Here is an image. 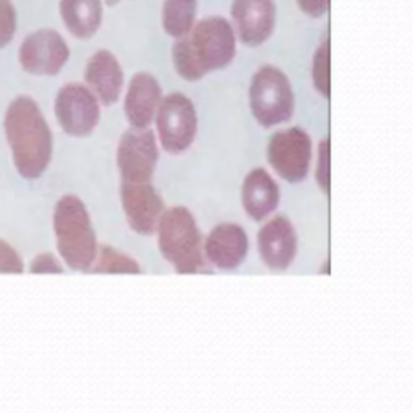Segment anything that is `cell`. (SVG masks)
<instances>
[{"label":"cell","mask_w":413,"mask_h":413,"mask_svg":"<svg viewBox=\"0 0 413 413\" xmlns=\"http://www.w3.org/2000/svg\"><path fill=\"white\" fill-rule=\"evenodd\" d=\"M16 31V10L12 0H0V49L12 42Z\"/></svg>","instance_id":"603a6c76"},{"label":"cell","mask_w":413,"mask_h":413,"mask_svg":"<svg viewBox=\"0 0 413 413\" xmlns=\"http://www.w3.org/2000/svg\"><path fill=\"white\" fill-rule=\"evenodd\" d=\"M25 272V262L20 252L7 241L0 239V274H21Z\"/></svg>","instance_id":"cb8c5ba5"},{"label":"cell","mask_w":413,"mask_h":413,"mask_svg":"<svg viewBox=\"0 0 413 413\" xmlns=\"http://www.w3.org/2000/svg\"><path fill=\"white\" fill-rule=\"evenodd\" d=\"M262 262L272 272H286L299 252V238L293 222L284 215L267 220L257 234Z\"/></svg>","instance_id":"7c38bea8"},{"label":"cell","mask_w":413,"mask_h":413,"mask_svg":"<svg viewBox=\"0 0 413 413\" xmlns=\"http://www.w3.org/2000/svg\"><path fill=\"white\" fill-rule=\"evenodd\" d=\"M236 44L233 25L223 16H208L194 23L186 36L174 39L173 67L184 81H201L233 63Z\"/></svg>","instance_id":"7a4b0ae2"},{"label":"cell","mask_w":413,"mask_h":413,"mask_svg":"<svg viewBox=\"0 0 413 413\" xmlns=\"http://www.w3.org/2000/svg\"><path fill=\"white\" fill-rule=\"evenodd\" d=\"M302 12L310 18H322L328 13L331 0H296Z\"/></svg>","instance_id":"484cf974"},{"label":"cell","mask_w":413,"mask_h":413,"mask_svg":"<svg viewBox=\"0 0 413 413\" xmlns=\"http://www.w3.org/2000/svg\"><path fill=\"white\" fill-rule=\"evenodd\" d=\"M157 244L162 257L178 274L210 273L203 255V238L197 220L189 208H167L157 227Z\"/></svg>","instance_id":"277c9868"},{"label":"cell","mask_w":413,"mask_h":413,"mask_svg":"<svg viewBox=\"0 0 413 413\" xmlns=\"http://www.w3.org/2000/svg\"><path fill=\"white\" fill-rule=\"evenodd\" d=\"M249 236L238 223H220L203 241V255L208 265L222 272H233L246 262Z\"/></svg>","instance_id":"5bb4252c"},{"label":"cell","mask_w":413,"mask_h":413,"mask_svg":"<svg viewBox=\"0 0 413 413\" xmlns=\"http://www.w3.org/2000/svg\"><path fill=\"white\" fill-rule=\"evenodd\" d=\"M60 15L75 37L91 39L102 25V0H60Z\"/></svg>","instance_id":"ac0fdd59"},{"label":"cell","mask_w":413,"mask_h":413,"mask_svg":"<svg viewBox=\"0 0 413 413\" xmlns=\"http://www.w3.org/2000/svg\"><path fill=\"white\" fill-rule=\"evenodd\" d=\"M160 160V146L151 128H129L120 137L117 167L121 181L152 183Z\"/></svg>","instance_id":"9c48e42d"},{"label":"cell","mask_w":413,"mask_h":413,"mask_svg":"<svg viewBox=\"0 0 413 413\" xmlns=\"http://www.w3.org/2000/svg\"><path fill=\"white\" fill-rule=\"evenodd\" d=\"M231 16L236 37L247 47H258L273 34L277 5L274 0H233Z\"/></svg>","instance_id":"4fadbf2b"},{"label":"cell","mask_w":413,"mask_h":413,"mask_svg":"<svg viewBox=\"0 0 413 413\" xmlns=\"http://www.w3.org/2000/svg\"><path fill=\"white\" fill-rule=\"evenodd\" d=\"M84 81L101 106L112 107L118 102L125 84V73L118 58L110 51H97L87 60Z\"/></svg>","instance_id":"2e32d148"},{"label":"cell","mask_w":413,"mask_h":413,"mask_svg":"<svg viewBox=\"0 0 413 413\" xmlns=\"http://www.w3.org/2000/svg\"><path fill=\"white\" fill-rule=\"evenodd\" d=\"M4 131L16 173L26 181L39 179L52 162L53 134L34 99L18 96L10 102Z\"/></svg>","instance_id":"6da1fadb"},{"label":"cell","mask_w":413,"mask_h":413,"mask_svg":"<svg viewBox=\"0 0 413 413\" xmlns=\"http://www.w3.org/2000/svg\"><path fill=\"white\" fill-rule=\"evenodd\" d=\"M121 207L126 223L139 236H153L167 210L163 197L152 183H128L121 181Z\"/></svg>","instance_id":"8fae6325"},{"label":"cell","mask_w":413,"mask_h":413,"mask_svg":"<svg viewBox=\"0 0 413 413\" xmlns=\"http://www.w3.org/2000/svg\"><path fill=\"white\" fill-rule=\"evenodd\" d=\"M89 273L96 274H141L142 267L139 262L128 253L115 247L103 244L99 246L96 260H94Z\"/></svg>","instance_id":"ffe728a7"},{"label":"cell","mask_w":413,"mask_h":413,"mask_svg":"<svg viewBox=\"0 0 413 413\" xmlns=\"http://www.w3.org/2000/svg\"><path fill=\"white\" fill-rule=\"evenodd\" d=\"M30 272L32 274H62L65 268L52 252H42L32 258Z\"/></svg>","instance_id":"d4e9b609"},{"label":"cell","mask_w":413,"mask_h":413,"mask_svg":"<svg viewBox=\"0 0 413 413\" xmlns=\"http://www.w3.org/2000/svg\"><path fill=\"white\" fill-rule=\"evenodd\" d=\"M101 107L86 84L68 82L57 92L53 112L65 134L82 139L91 136L101 123Z\"/></svg>","instance_id":"ba28073f"},{"label":"cell","mask_w":413,"mask_h":413,"mask_svg":"<svg viewBox=\"0 0 413 413\" xmlns=\"http://www.w3.org/2000/svg\"><path fill=\"white\" fill-rule=\"evenodd\" d=\"M267 160L273 172L289 184L307 179L313 160L312 137L302 128L277 131L267 146Z\"/></svg>","instance_id":"52a82bcc"},{"label":"cell","mask_w":413,"mask_h":413,"mask_svg":"<svg viewBox=\"0 0 413 413\" xmlns=\"http://www.w3.org/2000/svg\"><path fill=\"white\" fill-rule=\"evenodd\" d=\"M329 139L322 141L318 144L317 153V168H315V179L323 194L329 196L331 191V152H329Z\"/></svg>","instance_id":"7402d4cb"},{"label":"cell","mask_w":413,"mask_h":413,"mask_svg":"<svg viewBox=\"0 0 413 413\" xmlns=\"http://www.w3.org/2000/svg\"><path fill=\"white\" fill-rule=\"evenodd\" d=\"M281 201L279 186L265 168H253L241 186V203L253 222H265L277 210Z\"/></svg>","instance_id":"e0dca14e"},{"label":"cell","mask_w":413,"mask_h":413,"mask_svg":"<svg viewBox=\"0 0 413 413\" xmlns=\"http://www.w3.org/2000/svg\"><path fill=\"white\" fill-rule=\"evenodd\" d=\"M53 234L58 255L73 272L89 273L99 242L86 203L78 196L65 194L53 208Z\"/></svg>","instance_id":"3957f363"},{"label":"cell","mask_w":413,"mask_h":413,"mask_svg":"<svg viewBox=\"0 0 413 413\" xmlns=\"http://www.w3.org/2000/svg\"><path fill=\"white\" fill-rule=\"evenodd\" d=\"M331 49L326 37L315 51L312 60V81L317 92L329 101L331 97Z\"/></svg>","instance_id":"44dd1931"},{"label":"cell","mask_w":413,"mask_h":413,"mask_svg":"<svg viewBox=\"0 0 413 413\" xmlns=\"http://www.w3.org/2000/svg\"><path fill=\"white\" fill-rule=\"evenodd\" d=\"M197 0H165L162 10L163 30L173 39L186 36L196 23Z\"/></svg>","instance_id":"d6986e66"},{"label":"cell","mask_w":413,"mask_h":413,"mask_svg":"<svg viewBox=\"0 0 413 413\" xmlns=\"http://www.w3.org/2000/svg\"><path fill=\"white\" fill-rule=\"evenodd\" d=\"M249 103L262 128L288 123L296 112V96L288 76L273 65L258 68L249 86Z\"/></svg>","instance_id":"5b68a950"},{"label":"cell","mask_w":413,"mask_h":413,"mask_svg":"<svg viewBox=\"0 0 413 413\" xmlns=\"http://www.w3.org/2000/svg\"><path fill=\"white\" fill-rule=\"evenodd\" d=\"M121 2V0H106V4L108 5V7H115V5H118Z\"/></svg>","instance_id":"4316f807"},{"label":"cell","mask_w":413,"mask_h":413,"mask_svg":"<svg viewBox=\"0 0 413 413\" xmlns=\"http://www.w3.org/2000/svg\"><path fill=\"white\" fill-rule=\"evenodd\" d=\"M70 47L53 30H39L26 36L20 47L21 68L32 76H55L65 68Z\"/></svg>","instance_id":"30bf717a"},{"label":"cell","mask_w":413,"mask_h":413,"mask_svg":"<svg viewBox=\"0 0 413 413\" xmlns=\"http://www.w3.org/2000/svg\"><path fill=\"white\" fill-rule=\"evenodd\" d=\"M162 99V86L155 76L146 71L136 73L129 81L123 103L125 117L131 128H151Z\"/></svg>","instance_id":"9a60e30c"},{"label":"cell","mask_w":413,"mask_h":413,"mask_svg":"<svg viewBox=\"0 0 413 413\" xmlns=\"http://www.w3.org/2000/svg\"><path fill=\"white\" fill-rule=\"evenodd\" d=\"M157 141L170 155H181L194 144L199 120L194 102L181 92H172L162 99L155 115Z\"/></svg>","instance_id":"8992f818"}]
</instances>
